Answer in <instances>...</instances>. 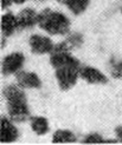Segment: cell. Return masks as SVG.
I'll return each mask as SVG.
<instances>
[{"instance_id": "cell-1", "label": "cell", "mask_w": 122, "mask_h": 145, "mask_svg": "<svg viewBox=\"0 0 122 145\" xmlns=\"http://www.w3.org/2000/svg\"><path fill=\"white\" fill-rule=\"evenodd\" d=\"M3 93L7 103V112L13 121L23 123L31 118L26 96L19 85L6 86Z\"/></svg>"}, {"instance_id": "cell-12", "label": "cell", "mask_w": 122, "mask_h": 145, "mask_svg": "<svg viewBox=\"0 0 122 145\" xmlns=\"http://www.w3.org/2000/svg\"><path fill=\"white\" fill-rule=\"evenodd\" d=\"M30 125H31L32 131L38 136L46 135L50 130L49 120L45 117H32Z\"/></svg>"}, {"instance_id": "cell-7", "label": "cell", "mask_w": 122, "mask_h": 145, "mask_svg": "<svg viewBox=\"0 0 122 145\" xmlns=\"http://www.w3.org/2000/svg\"><path fill=\"white\" fill-rule=\"evenodd\" d=\"M16 79H17V84L20 88L24 89H39L42 86L40 78L33 72L21 70L16 74Z\"/></svg>"}, {"instance_id": "cell-15", "label": "cell", "mask_w": 122, "mask_h": 145, "mask_svg": "<svg viewBox=\"0 0 122 145\" xmlns=\"http://www.w3.org/2000/svg\"><path fill=\"white\" fill-rule=\"evenodd\" d=\"M68 42V45L70 47H78V46H81L82 45V42H83V39H82V35L81 34H73L71 37L67 40Z\"/></svg>"}, {"instance_id": "cell-14", "label": "cell", "mask_w": 122, "mask_h": 145, "mask_svg": "<svg viewBox=\"0 0 122 145\" xmlns=\"http://www.w3.org/2000/svg\"><path fill=\"white\" fill-rule=\"evenodd\" d=\"M82 142L85 144H95V143H104L106 140L102 138V136L98 133H89L84 137Z\"/></svg>"}, {"instance_id": "cell-13", "label": "cell", "mask_w": 122, "mask_h": 145, "mask_svg": "<svg viewBox=\"0 0 122 145\" xmlns=\"http://www.w3.org/2000/svg\"><path fill=\"white\" fill-rule=\"evenodd\" d=\"M77 140L76 136L70 130H57L52 136L53 143H75Z\"/></svg>"}, {"instance_id": "cell-8", "label": "cell", "mask_w": 122, "mask_h": 145, "mask_svg": "<svg viewBox=\"0 0 122 145\" xmlns=\"http://www.w3.org/2000/svg\"><path fill=\"white\" fill-rule=\"evenodd\" d=\"M18 19V30H26L31 28L34 25H38V13L33 8H24L17 16Z\"/></svg>"}, {"instance_id": "cell-17", "label": "cell", "mask_w": 122, "mask_h": 145, "mask_svg": "<svg viewBox=\"0 0 122 145\" xmlns=\"http://www.w3.org/2000/svg\"><path fill=\"white\" fill-rule=\"evenodd\" d=\"M13 3V0H1V8L5 10L7 7H10Z\"/></svg>"}, {"instance_id": "cell-10", "label": "cell", "mask_w": 122, "mask_h": 145, "mask_svg": "<svg viewBox=\"0 0 122 145\" xmlns=\"http://www.w3.org/2000/svg\"><path fill=\"white\" fill-rule=\"evenodd\" d=\"M0 26H1L3 35L10 37V35H12L18 30V19L11 12L5 13L1 17V24H0Z\"/></svg>"}, {"instance_id": "cell-19", "label": "cell", "mask_w": 122, "mask_h": 145, "mask_svg": "<svg viewBox=\"0 0 122 145\" xmlns=\"http://www.w3.org/2000/svg\"><path fill=\"white\" fill-rule=\"evenodd\" d=\"M25 1H27V0H13L14 4H24Z\"/></svg>"}, {"instance_id": "cell-18", "label": "cell", "mask_w": 122, "mask_h": 145, "mask_svg": "<svg viewBox=\"0 0 122 145\" xmlns=\"http://www.w3.org/2000/svg\"><path fill=\"white\" fill-rule=\"evenodd\" d=\"M115 133H116V136H117V138L122 142V126H119V127H116V130H115Z\"/></svg>"}, {"instance_id": "cell-11", "label": "cell", "mask_w": 122, "mask_h": 145, "mask_svg": "<svg viewBox=\"0 0 122 145\" xmlns=\"http://www.w3.org/2000/svg\"><path fill=\"white\" fill-rule=\"evenodd\" d=\"M57 1L62 5H65L76 16L83 13L90 4V0H57Z\"/></svg>"}, {"instance_id": "cell-16", "label": "cell", "mask_w": 122, "mask_h": 145, "mask_svg": "<svg viewBox=\"0 0 122 145\" xmlns=\"http://www.w3.org/2000/svg\"><path fill=\"white\" fill-rule=\"evenodd\" d=\"M111 76L116 79H122V60L115 63L111 67Z\"/></svg>"}, {"instance_id": "cell-20", "label": "cell", "mask_w": 122, "mask_h": 145, "mask_svg": "<svg viewBox=\"0 0 122 145\" xmlns=\"http://www.w3.org/2000/svg\"><path fill=\"white\" fill-rule=\"evenodd\" d=\"M38 1H43V0H38Z\"/></svg>"}, {"instance_id": "cell-9", "label": "cell", "mask_w": 122, "mask_h": 145, "mask_svg": "<svg viewBox=\"0 0 122 145\" xmlns=\"http://www.w3.org/2000/svg\"><path fill=\"white\" fill-rule=\"evenodd\" d=\"M80 77L85 80L89 84H106L108 82L106 74H103L101 71L95 69V67H91V66H83L81 67L80 71Z\"/></svg>"}, {"instance_id": "cell-6", "label": "cell", "mask_w": 122, "mask_h": 145, "mask_svg": "<svg viewBox=\"0 0 122 145\" xmlns=\"http://www.w3.org/2000/svg\"><path fill=\"white\" fill-rule=\"evenodd\" d=\"M19 136V131L13 124V120L6 117L0 119V142L1 143H13Z\"/></svg>"}, {"instance_id": "cell-5", "label": "cell", "mask_w": 122, "mask_h": 145, "mask_svg": "<svg viewBox=\"0 0 122 145\" xmlns=\"http://www.w3.org/2000/svg\"><path fill=\"white\" fill-rule=\"evenodd\" d=\"M28 45H30V48L34 54L51 53L55 48L52 40L47 37H45V35H40V34L31 35L30 40H28Z\"/></svg>"}, {"instance_id": "cell-4", "label": "cell", "mask_w": 122, "mask_h": 145, "mask_svg": "<svg viewBox=\"0 0 122 145\" xmlns=\"http://www.w3.org/2000/svg\"><path fill=\"white\" fill-rule=\"evenodd\" d=\"M25 63V57L20 52H13L9 56H6L1 63V72L4 76L17 74L21 71Z\"/></svg>"}, {"instance_id": "cell-2", "label": "cell", "mask_w": 122, "mask_h": 145, "mask_svg": "<svg viewBox=\"0 0 122 145\" xmlns=\"http://www.w3.org/2000/svg\"><path fill=\"white\" fill-rule=\"evenodd\" d=\"M38 26L49 34L63 35L70 30V20L65 14L45 8L38 13Z\"/></svg>"}, {"instance_id": "cell-3", "label": "cell", "mask_w": 122, "mask_h": 145, "mask_svg": "<svg viewBox=\"0 0 122 145\" xmlns=\"http://www.w3.org/2000/svg\"><path fill=\"white\" fill-rule=\"evenodd\" d=\"M80 71L81 65H69V66L56 69V79L58 86L63 91L74 88L80 77Z\"/></svg>"}]
</instances>
